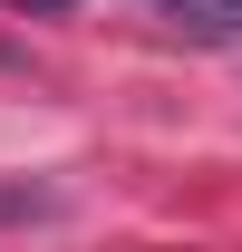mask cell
<instances>
[{
	"mask_svg": "<svg viewBox=\"0 0 242 252\" xmlns=\"http://www.w3.org/2000/svg\"><path fill=\"white\" fill-rule=\"evenodd\" d=\"M165 20H184V30H204V39H242V0H155Z\"/></svg>",
	"mask_w": 242,
	"mask_h": 252,
	"instance_id": "6da1fadb",
	"label": "cell"
},
{
	"mask_svg": "<svg viewBox=\"0 0 242 252\" xmlns=\"http://www.w3.org/2000/svg\"><path fill=\"white\" fill-rule=\"evenodd\" d=\"M20 10H68V0H20Z\"/></svg>",
	"mask_w": 242,
	"mask_h": 252,
	"instance_id": "3957f363",
	"label": "cell"
},
{
	"mask_svg": "<svg viewBox=\"0 0 242 252\" xmlns=\"http://www.w3.org/2000/svg\"><path fill=\"white\" fill-rule=\"evenodd\" d=\"M30 214H49V194L39 185H0V223H30Z\"/></svg>",
	"mask_w": 242,
	"mask_h": 252,
	"instance_id": "7a4b0ae2",
	"label": "cell"
}]
</instances>
